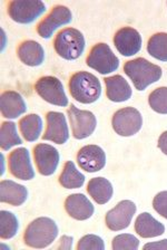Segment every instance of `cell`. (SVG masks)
Listing matches in <instances>:
<instances>
[{"label": "cell", "mask_w": 167, "mask_h": 250, "mask_svg": "<svg viewBox=\"0 0 167 250\" xmlns=\"http://www.w3.org/2000/svg\"><path fill=\"white\" fill-rule=\"evenodd\" d=\"M0 133V146L3 151H8L13 146L22 143L17 133L16 124L14 122H2Z\"/></svg>", "instance_id": "27"}, {"label": "cell", "mask_w": 167, "mask_h": 250, "mask_svg": "<svg viewBox=\"0 0 167 250\" xmlns=\"http://www.w3.org/2000/svg\"><path fill=\"white\" fill-rule=\"evenodd\" d=\"M111 247L114 250H136L139 247V240L130 233L118 234L112 239Z\"/></svg>", "instance_id": "30"}, {"label": "cell", "mask_w": 167, "mask_h": 250, "mask_svg": "<svg viewBox=\"0 0 167 250\" xmlns=\"http://www.w3.org/2000/svg\"><path fill=\"white\" fill-rule=\"evenodd\" d=\"M147 52L158 61L167 62V34L158 33L149 38Z\"/></svg>", "instance_id": "26"}, {"label": "cell", "mask_w": 167, "mask_h": 250, "mask_svg": "<svg viewBox=\"0 0 167 250\" xmlns=\"http://www.w3.org/2000/svg\"><path fill=\"white\" fill-rule=\"evenodd\" d=\"M73 21L72 11L65 6L54 7L49 15L39 22L37 27V33L39 36L48 39L53 36L54 31L59 27L67 25Z\"/></svg>", "instance_id": "10"}, {"label": "cell", "mask_w": 167, "mask_h": 250, "mask_svg": "<svg viewBox=\"0 0 167 250\" xmlns=\"http://www.w3.org/2000/svg\"><path fill=\"white\" fill-rule=\"evenodd\" d=\"M17 55L25 65L32 66H39L45 61V52L42 46L39 42L35 41H26L21 42L20 46L18 47Z\"/></svg>", "instance_id": "21"}, {"label": "cell", "mask_w": 167, "mask_h": 250, "mask_svg": "<svg viewBox=\"0 0 167 250\" xmlns=\"http://www.w3.org/2000/svg\"><path fill=\"white\" fill-rule=\"evenodd\" d=\"M0 191H1V194H0L1 202L15 207L21 206L28 197V191L26 188L11 180H2L0 183Z\"/></svg>", "instance_id": "20"}, {"label": "cell", "mask_w": 167, "mask_h": 250, "mask_svg": "<svg viewBox=\"0 0 167 250\" xmlns=\"http://www.w3.org/2000/svg\"><path fill=\"white\" fill-rule=\"evenodd\" d=\"M124 72L130 78L138 91H144L150 84L156 83L161 80L163 73L158 65L151 64L143 57L126 62V64L124 65Z\"/></svg>", "instance_id": "2"}, {"label": "cell", "mask_w": 167, "mask_h": 250, "mask_svg": "<svg viewBox=\"0 0 167 250\" xmlns=\"http://www.w3.org/2000/svg\"><path fill=\"white\" fill-rule=\"evenodd\" d=\"M10 173L17 179L28 181L35 178V172L29 158V151L26 147H19L8 156Z\"/></svg>", "instance_id": "13"}, {"label": "cell", "mask_w": 167, "mask_h": 250, "mask_svg": "<svg viewBox=\"0 0 167 250\" xmlns=\"http://www.w3.org/2000/svg\"><path fill=\"white\" fill-rule=\"evenodd\" d=\"M35 89L42 100L56 106L65 107L68 105L64 85L57 77L45 76L37 81Z\"/></svg>", "instance_id": "7"}, {"label": "cell", "mask_w": 167, "mask_h": 250, "mask_svg": "<svg viewBox=\"0 0 167 250\" xmlns=\"http://www.w3.org/2000/svg\"><path fill=\"white\" fill-rule=\"evenodd\" d=\"M72 246H73V237H67V236L61 237L59 248H61V249H72Z\"/></svg>", "instance_id": "35"}, {"label": "cell", "mask_w": 167, "mask_h": 250, "mask_svg": "<svg viewBox=\"0 0 167 250\" xmlns=\"http://www.w3.org/2000/svg\"><path fill=\"white\" fill-rule=\"evenodd\" d=\"M78 250H104L105 244L103 239L95 234H87L79 240L77 245Z\"/></svg>", "instance_id": "31"}, {"label": "cell", "mask_w": 167, "mask_h": 250, "mask_svg": "<svg viewBox=\"0 0 167 250\" xmlns=\"http://www.w3.org/2000/svg\"><path fill=\"white\" fill-rule=\"evenodd\" d=\"M35 162L41 175L48 177L55 173L59 164V152L49 144H38L34 148Z\"/></svg>", "instance_id": "12"}, {"label": "cell", "mask_w": 167, "mask_h": 250, "mask_svg": "<svg viewBox=\"0 0 167 250\" xmlns=\"http://www.w3.org/2000/svg\"><path fill=\"white\" fill-rule=\"evenodd\" d=\"M58 236V227L53 219L40 217L35 219L27 227L24 241L28 247L46 248L52 245Z\"/></svg>", "instance_id": "1"}, {"label": "cell", "mask_w": 167, "mask_h": 250, "mask_svg": "<svg viewBox=\"0 0 167 250\" xmlns=\"http://www.w3.org/2000/svg\"><path fill=\"white\" fill-rule=\"evenodd\" d=\"M106 84V95L111 102L120 103L131 97V88L128 82L120 75H114L105 78Z\"/></svg>", "instance_id": "19"}, {"label": "cell", "mask_w": 167, "mask_h": 250, "mask_svg": "<svg viewBox=\"0 0 167 250\" xmlns=\"http://www.w3.org/2000/svg\"><path fill=\"white\" fill-rule=\"evenodd\" d=\"M77 162L81 169L89 173L100 171L106 164V154L98 146H83L77 153Z\"/></svg>", "instance_id": "16"}, {"label": "cell", "mask_w": 167, "mask_h": 250, "mask_svg": "<svg viewBox=\"0 0 167 250\" xmlns=\"http://www.w3.org/2000/svg\"><path fill=\"white\" fill-rule=\"evenodd\" d=\"M136 213V206L133 201H120L115 208L110 210L106 214V226L112 231L126 229L131 222Z\"/></svg>", "instance_id": "11"}, {"label": "cell", "mask_w": 167, "mask_h": 250, "mask_svg": "<svg viewBox=\"0 0 167 250\" xmlns=\"http://www.w3.org/2000/svg\"><path fill=\"white\" fill-rule=\"evenodd\" d=\"M59 183L66 189H78L84 186L85 175L76 169L74 162L67 161L59 177Z\"/></svg>", "instance_id": "25"}, {"label": "cell", "mask_w": 167, "mask_h": 250, "mask_svg": "<svg viewBox=\"0 0 167 250\" xmlns=\"http://www.w3.org/2000/svg\"><path fill=\"white\" fill-rule=\"evenodd\" d=\"M45 11V3L36 0H14L8 5L10 18L19 23L33 22Z\"/></svg>", "instance_id": "8"}, {"label": "cell", "mask_w": 167, "mask_h": 250, "mask_svg": "<svg viewBox=\"0 0 167 250\" xmlns=\"http://www.w3.org/2000/svg\"><path fill=\"white\" fill-rule=\"evenodd\" d=\"M71 95L83 104L94 103L100 97L102 85L98 78L88 72H77L69 80Z\"/></svg>", "instance_id": "3"}, {"label": "cell", "mask_w": 167, "mask_h": 250, "mask_svg": "<svg viewBox=\"0 0 167 250\" xmlns=\"http://www.w3.org/2000/svg\"><path fill=\"white\" fill-rule=\"evenodd\" d=\"M86 62L89 67L103 75L115 72L119 66L117 56L112 53L111 47L105 42H99L93 47L89 52Z\"/></svg>", "instance_id": "5"}, {"label": "cell", "mask_w": 167, "mask_h": 250, "mask_svg": "<svg viewBox=\"0 0 167 250\" xmlns=\"http://www.w3.org/2000/svg\"><path fill=\"white\" fill-rule=\"evenodd\" d=\"M157 146L159 148H161V151L163 152V153L167 155V131L163 133V134L159 136Z\"/></svg>", "instance_id": "34"}, {"label": "cell", "mask_w": 167, "mask_h": 250, "mask_svg": "<svg viewBox=\"0 0 167 250\" xmlns=\"http://www.w3.org/2000/svg\"><path fill=\"white\" fill-rule=\"evenodd\" d=\"M135 231L142 238H155L165 232V226L157 221L150 213L143 212L136 219Z\"/></svg>", "instance_id": "22"}, {"label": "cell", "mask_w": 167, "mask_h": 250, "mask_svg": "<svg viewBox=\"0 0 167 250\" xmlns=\"http://www.w3.org/2000/svg\"><path fill=\"white\" fill-rule=\"evenodd\" d=\"M153 207L158 214L167 219V191H162L155 195Z\"/></svg>", "instance_id": "32"}, {"label": "cell", "mask_w": 167, "mask_h": 250, "mask_svg": "<svg viewBox=\"0 0 167 250\" xmlns=\"http://www.w3.org/2000/svg\"><path fill=\"white\" fill-rule=\"evenodd\" d=\"M47 130L42 135V139L52 141L57 144H64L69 139V131L66 116L59 112H48L46 115Z\"/></svg>", "instance_id": "15"}, {"label": "cell", "mask_w": 167, "mask_h": 250, "mask_svg": "<svg viewBox=\"0 0 167 250\" xmlns=\"http://www.w3.org/2000/svg\"><path fill=\"white\" fill-rule=\"evenodd\" d=\"M1 114L6 119H17L27 111L26 103L20 94L14 91L3 92L0 100Z\"/></svg>", "instance_id": "18"}, {"label": "cell", "mask_w": 167, "mask_h": 250, "mask_svg": "<svg viewBox=\"0 0 167 250\" xmlns=\"http://www.w3.org/2000/svg\"><path fill=\"white\" fill-rule=\"evenodd\" d=\"M87 191L91 197L98 203V205H105L111 200L112 197L111 183L107 179L98 177L92 179L87 185Z\"/></svg>", "instance_id": "23"}, {"label": "cell", "mask_w": 167, "mask_h": 250, "mask_svg": "<svg viewBox=\"0 0 167 250\" xmlns=\"http://www.w3.org/2000/svg\"><path fill=\"white\" fill-rule=\"evenodd\" d=\"M148 103L153 111L159 114H167V87L154 89L148 96Z\"/></svg>", "instance_id": "29"}, {"label": "cell", "mask_w": 167, "mask_h": 250, "mask_svg": "<svg viewBox=\"0 0 167 250\" xmlns=\"http://www.w3.org/2000/svg\"><path fill=\"white\" fill-rule=\"evenodd\" d=\"M65 209L72 218L84 221L94 214V206L83 193H74L67 197L65 201Z\"/></svg>", "instance_id": "17"}, {"label": "cell", "mask_w": 167, "mask_h": 250, "mask_svg": "<svg viewBox=\"0 0 167 250\" xmlns=\"http://www.w3.org/2000/svg\"><path fill=\"white\" fill-rule=\"evenodd\" d=\"M56 53L67 61H75L85 49V38L78 29L66 28L60 31L54 42Z\"/></svg>", "instance_id": "4"}, {"label": "cell", "mask_w": 167, "mask_h": 250, "mask_svg": "<svg viewBox=\"0 0 167 250\" xmlns=\"http://www.w3.org/2000/svg\"><path fill=\"white\" fill-rule=\"evenodd\" d=\"M114 44L123 56H133L142 48L141 34L131 27H123L115 34Z\"/></svg>", "instance_id": "14"}, {"label": "cell", "mask_w": 167, "mask_h": 250, "mask_svg": "<svg viewBox=\"0 0 167 250\" xmlns=\"http://www.w3.org/2000/svg\"><path fill=\"white\" fill-rule=\"evenodd\" d=\"M111 125L120 136H131L142 128L143 117L141 112L134 107L120 108L112 115Z\"/></svg>", "instance_id": "6"}, {"label": "cell", "mask_w": 167, "mask_h": 250, "mask_svg": "<svg viewBox=\"0 0 167 250\" xmlns=\"http://www.w3.org/2000/svg\"><path fill=\"white\" fill-rule=\"evenodd\" d=\"M68 115L74 138L83 140L94 133L97 121L96 116L91 111H83L72 104L68 109Z\"/></svg>", "instance_id": "9"}, {"label": "cell", "mask_w": 167, "mask_h": 250, "mask_svg": "<svg viewBox=\"0 0 167 250\" xmlns=\"http://www.w3.org/2000/svg\"><path fill=\"white\" fill-rule=\"evenodd\" d=\"M19 128L24 139L28 142H35L40 136L42 120L39 115L29 114L19 121Z\"/></svg>", "instance_id": "24"}, {"label": "cell", "mask_w": 167, "mask_h": 250, "mask_svg": "<svg viewBox=\"0 0 167 250\" xmlns=\"http://www.w3.org/2000/svg\"><path fill=\"white\" fill-rule=\"evenodd\" d=\"M19 228L17 217L10 211L2 210L0 214V236L1 239H11L16 236Z\"/></svg>", "instance_id": "28"}, {"label": "cell", "mask_w": 167, "mask_h": 250, "mask_svg": "<svg viewBox=\"0 0 167 250\" xmlns=\"http://www.w3.org/2000/svg\"><path fill=\"white\" fill-rule=\"evenodd\" d=\"M144 249H163L167 250V239L161 240L158 242H151V244H146L144 246Z\"/></svg>", "instance_id": "33"}]
</instances>
